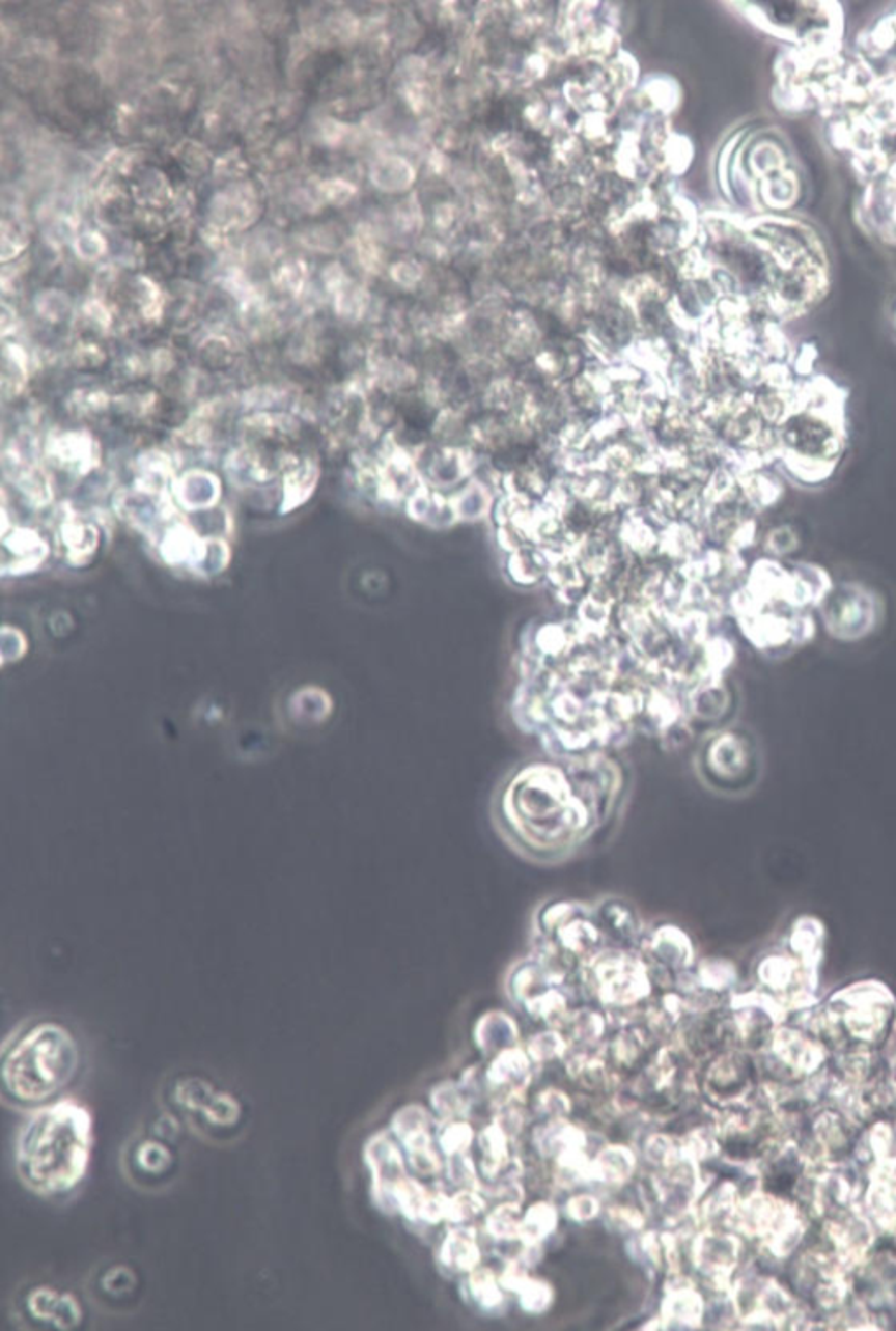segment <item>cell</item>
<instances>
[{
  "mask_svg": "<svg viewBox=\"0 0 896 1331\" xmlns=\"http://www.w3.org/2000/svg\"><path fill=\"white\" fill-rule=\"evenodd\" d=\"M538 1109L552 1118H562L571 1111V1101L559 1090H547L538 1097Z\"/></svg>",
  "mask_w": 896,
  "mask_h": 1331,
  "instance_id": "27",
  "label": "cell"
},
{
  "mask_svg": "<svg viewBox=\"0 0 896 1331\" xmlns=\"http://www.w3.org/2000/svg\"><path fill=\"white\" fill-rule=\"evenodd\" d=\"M636 1157L627 1146L611 1144L590 1162V1181L606 1186H623L633 1177Z\"/></svg>",
  "mask_w": 896,
  "mask_h": 1331,
  "instance_id": "10",
  "label": "cell"
},
{
  "mask_svg": "<svg viewBox=\"0 0 896 1331\" xmlns=\"http://www.w3.org/2000/svg\"><path fill=\"white\" fill-rule=\"evenodd\" d=\"M102 1284H104L107 1292L112 1293V1295L130 1293V1290L135 1287V1284H137V1277H135L132 1270L119 1267V1269L109 1270L106 1277L102 1279Z\"/></svg>",
  "mask_w": 896,
  "mask_h": 1331,
  "instance_id": "28",
  "label": "cell"
},
{
  "mask_svg": "<svg viewBox=\"0 0 896 1331\" xmlns=\"http://www.w3.org/2000/svg\"><path fill=\"white\" fill-rule=\"evenodd\" d=\"M130 1165L132 1170H137L142 1177L157 1180L174 1167V1153L163 1140H140L130 1155Z\"/></svg>",
  "mask_w": 896,
  "mask_h": 1331,
  "instance_id": "13",
  "label": "cell"
},
{
  "mask_svg": "<svg viewBox=\"0 0 896 1331\" xmlns=\"http://www.w3.org/2000/svg\"><path fill=\"white\" fill-rule=\"evenodd\" d=\"M608 1214H610V1218L615 1221L616 1225L622 1226V1228H628V1230H641L643 1228L644 1218L636 1209L616 1205V1208H611Z\"/></svg>",
  "mask_w": 896,
  "mask_h": 1331,
  "instance_id": "29",
  "label": "cell"
},
{
  "mask_svg": "<svg viewBox=\"0 0 896 1331\" xmlns=\"http://www.w3.org/2000/svg\"><path fill=\"white\" fill-rule=\"evenodd\" d=\"M702 1314H704V1302L694 1287L690 1284H674L669 1287L662 1303L664 1328H669L671 1325L694 1328L702 1323Z\"/></svg>",
  "mask_w": 896,
  "mask_h": 1331,
  "instance_id": "8",
  "label": "cell"
},
{
  "mask_svg": "<svg viewBox=\"0 0 896 1331\" xmlns=\"http://www.w3.org/2000/svg\"><path fill=\"white\" fill-rule=\"evenodd\" d=\"M174 1102L188 1121L211 1130H233L242 1119V1104L230 1091L218 1090L202 1078L180 1079Z\"/></svg>",
  "mask_w": 896,
  "mask_h": 1331,
  "instance_id": "4",
  "label": "cell"
},
{
  "mask_svg": "<svg viewBox=\"0 0 896 1331\" xmlns=\"http://www.w3.org/2000/svg\"><path fill=\"white\" fill-rule=\"evenodd\" d=\"M483 1209H485L483 1198L475 1191L466 1188L454 1197L448 1198L447 1219L448 1221H454V1223H463V1221H470L478 1214H482Z\"/></svg>",
  "mask_w": 896,
  "mask_h": 1331,
  "instance_id": "20",
  "label": "cell"
},
{
  "mask_svg": "<svg viewBox=\"0 0 896 1331\" xmlns=\"http://www.w3.org/2000/svg\"><path fill=\"white\" fill-rule=\"evenodd\" d=\"M431 1101L432 1106L437 1107V1111L440 1112V1116L443 1114L445 1118L457 1116V1114H460L463 1109H465V1101H463V1097H460L459 1091L452 1088V1086H442V1088H438V1090L432 1093Z\"/></svg>",
  "mask_w": 896,
  "mask_h": 1331,
  "instance_id": "25",
  "label": "cell"
},
{
  "mask_svg": "<svg viewBox=\"0 0 896 1331\" xmlns=\"http://www.w3.org/2000/svg\"><path fill=\"white\" fill-rule=\"evenodd\" d=\"M448 1177L454 1185L466 1186L468 1190H471V1186L476 1185V1172L473 1169V1162L466 1157L465 1153L450 1157Z\"/></svg>",
  "mask_w": 896,
  "mask_h": 1331,
  "instance_id": "26",
  "label": "cell"
},
{
  "mask_svg": "<svg viewBox=\"0 0 896 1331\" xmlns=\"http://www.w3.org/2000/svg\"><path fill=\"white\" fill-rule=\"evenodd\" d=\"M473 1130L466 1124H450L440 1134V1146L447 1157L463 1155L471 1146Z\"/></svg>",
  "mask_w": 896,
  "mask_h": 1331,
  "instance_id": "22",
  "label": "cell"
},
{
  "mask_svg": "<svg viewBox=\"0 0 896 1331\" xmlns=\"http://www.w3.org/2000/svg\"><path fill=\"white\" fill-rule=\"evenodd\" d=\"M605 1023L600 1020L599 1015L594 1013H580L572 1020V1035L583 1045H595V1041L603 1035Z\"/></svg>",
  "mask_w": 896,
  "mask_h": 1331,
  "instance_id": "23",
  "label": "cell"
},
{
  "mask_svg": "<svg viewBox=\"0 0 896 1331\" xmlns=\"http://www.w3.org/2000/svg\"><path fill=\"white\" fill-rule=\"evenodd\" d=\"M25 1310L37 1325L55 1330H73L83 1321V1309L78 1298L53 1286H35L25 1298Z\"/></svg>",
  "mask_w": 896,
  "mask_h": 1331,
  "instance_id": "6",
  "label": "cell"
},
{
  "mask_svg": "<svg viewBox=\"0 0 896 1331\" xmlns=\"http://www.w3.org/2000/svg\"><path fill=\"white\" fill-rule=\"evenodd\" d=\"M746 1081L745 1065L735 1056H723L707 1074L706 1086L711 1097L732 1101L743 1093Z\"/></svg>",
  "mask_w": 896,
  "mask_h": 1331,
  "instance_id": "14",
  "label": "cell"
},
{
  "mask_svg": "<svg viewBox=\"0 0 896 1331\" xmlns=\"http://www.w3.org/2000/svg\"><path fill=\"white\" fill-rule=\"evenodd\" d=\"M440 1259L447 1269L473 1272L480 1264V1247L473 1228H455L448 1233L440 1249Z\"/></svg>",
  "mask_w": 896,
  "mask_h": 1331,
  "instance_id": "11",
  "label": "cell"
},
{
  "mask_svg": "<svg viewBox=\"0 0 896 1331\" xmlns=\"http://www.w3.org/2000/svg\"><path fill=\"white\" fill-rule=\"evenodd\" d=\"M692 1259L704 1274L722 1277L737 1261V1242L732 1237L702 1233L692 1246Z\"/></svg>",
  "mask_w": 896,
  "mask_h": 1331,
  "instance_id": "7",
  "label": "cell"
},
{
  "mask_svg": "<svg viewBox=\"0 0 896 1331\" xmlns=\"http://www.w3.org/2000/svg\"><path fill=\"white\" fill-rule=\"evenodd\" d=\"M521 1208L515 1202H504L494 1209L485 1219V1230L496 1241H515L521 1236Z\"/></svg>",
  "mask_w": 896,
  "mask_h": 1331,
  "instance_id": "17",
  "label": "cell"
},
{
  "mask_svg": "<svg viewBox=\"0 0 896 1331\" xmlns=\"http://www.w3.org/2000/svg\"><path fill=\"white\" fill-rule=\"evenodd\" d=\"M93 1125L90 1109L67 1097L27 1111L12 1144L15 1174L23 1188L45 1200L78 1190L90 1170Z\"/></svg>",
  "mask_w": 896,
  "mask_h": 1331,
  "instance_id": "1",
  "label": "cell"
},
{
  "mask_svg": "<svg viewBox=\"0 0 896 1331\" xmlns=\"http://www.w3.org/2000/svg\"><path fill=\"white\" fill-rule=\"evenodd\" d=\"M557 1226V1209L549 1202L534 1203L522 1218L519 1241L524 1246H539Z\"/></svg>",
  "mask_w": 896,
  "mask_h": 1331,
  "instance_id": "16",
  "label": "cell"
},
{
  "mask_svg": "<svg viewBox=\"0 0 896 1331\" xmlns=\"http://www.w3.org/2000/svg\"><path fill=\"white\" fill-rule=\"evenodd\" d=\"M594 977L606 1004L631 1006L650 992L643 966L625 955L600 956L594 966Z\"/></svg>",
  "mask_w": 896,
  "mask_h": 1331,
  "instance_id": "5",
  "label": "cell"
},
{
  "mask_svg": "<svg viewBox=\"0 0 896 1331\" xmlns=\"http://www.w3.org/2000/svg\"><path fill=\"white\" fill-rule=\"evenodd\" d=\"M498 1282V1277L491 1269H475L470 1272L468 1286H470L471 1295H473L476 1302L480 1303L482 1309H498L499 1305L503 1303L504 1297L501 1290H499Z\"/></svg>",
  "mask_w": 896,
  "mask_h": 1331,
  "instance_id": "18",
  "label": "cell"
},
{
  "mask_svg": "<svg viewBox=\"0 0 896 1331\" xmlns=\"http://www.w3.org/2000/svg\"><path fill=\"white\" fill-rule=\"evenodd\" d=\"M599 1213L600 1202L597 1197H592V1195H577V1197L569 1198V1202L566 1203L567 1216L572 1221H577V1223L592 1221V1219L599 1216Z\"/></svg>",
  "mask_w": 896,
  "mask_h": 1331,
  "instance_id": "24",
  "label": "cell"
},
{
  "mask_svg": "<svg viewBox=\"0 0 896 1331\" xmlns=\"http://www.w3.org/2000/svg\"><path fill=\"white\" fill-rule=\"evenodd\" d=\"M457 523H478L493 514L498 496L480 478L473 477L450 496Z\"/></svg>",
  "mask_w": 896,
  "mask_h": 1331,
  "instance_id": "9",
  "label": "cell"
},
{
  "mask_svg": "<svg viewBox=\"0 0 896 1331\" xmlns=\"http://www.w3.org/2000/svg\"><path fill=\"white\" fill-rule=\"evenodd\" d=\"M566 1048V1041L562 1039L560 1034H557L554 1030H550V1032L534 1035L529 1041L527 1055L534 1062H550V1060H555V1058H560V1056L564 1055Z\"/></svg>",
  "mask_w": 896,
  "mask_h": 1331,
  "instance_id": "21",
  "label": "cell"
},
{
  "mask_svg": "<svg viewBox=\"0 0 896 1331\" xmlns=\"http://www.w3.org/2000/svg\"><path fill=\"white\" fill-rule=\"evenodd\" d=\"M81 1050L62 1023H35L4 1046L0 1093L15 1109L30 1111L60 1099L78 1076Z\"/></svg>",
  "mask_w": 896,
  "mask_h": 1331,
  "instance_id": "2",
  "label": "cell"
},
{
  "mask_svg": "<svg viewBox=\"0 0 896 1331\" xmlns=\"http://www.w3.org/2000/svg\"><path fill=\"white\" fill-rule=\"evenodd\" d=\"M516 1293L521 1297L522 1309L526 1310V1312H531V1314H543L554 1302V1290H552L549 1282L531 1279V1277L522 1284L521 1290Z\"/></svg>",
  "mask_w": 896,
  "mask_h": 1331,
  "instance_id": "19",
  "label": "cell"
},
{
  "mask_svg": "<svg viewBox=\"0 0 896 1331\" xmlns=\"http://www.w3.org/2000/svg\"><path fill=\"white\" fill-rule=\"evenodd\" d=\"M506 575L513 584L521 587H534L547 577L549 572V562L544 559L543 554L539 551L538 546H524L519 551L511 552L506 556L504 564Z\"/></svg>",
  "mask_w": 896,
  "mask_h": 1331,
  "instance_id": "12",
  "label": "cell"
},
{
  "mask_svg": "<svg viewBox=\"0 0 896 1331\" xmlns=\"http://www.w3.org/2000/svg\"><path fill=\"white\" fill-rule=\"evenodd\" d=\"M510 819L527 832V844L543 850L571 847L588 826V811L571 793L566 775L557 768H529L510 788Z\"/></svg>",
  "mask_w": 896,
  "mask_h": 1331,
  "instance_id": "3",
  "label": "cell"
},
{
  "mask_svg": "<svg viewBox=\"0 0 896 1331\" xmlns=\"http://www.w3.org/2000/svg\"><path fill=\"white\" fill-rule=\"evenodd\" d=\"M529 1074V1055L526 1051L519 1048H506L501 1051L493 1065L488 1067V1083L494 1086H515L519 1088V1081H524Z\"/></svg>",
  "mask_w": 896,
  "mask_h": 1331,
  "instance_id": "15",
  "label": "cell"
}]
</instances>
